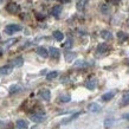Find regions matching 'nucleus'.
Listing matches in <instances>:
<instances>
[{
  "mask_svg": "<svg viewBox=\"0 0 129 129\" xmlns=\"http://www.w3.org/2000/svg\"><path fill=\"white\" fill-rule=\"evenodd\" d=\"M19 31H21V26L17 25V24H11V25H7L5 27V33H7V35H13V33Z\"/></svg>",
  "mask_w": 129,
  "mask_h": 129,
  "instance_id": "obj_1",
  "label": "nucleus"
},
{
  "mask_svg": "<svg viewBox=\"0 0 129 129\" xmlns=\"http://www.w3.org/2000/svg\"><path fill=\"white\" fill-rule=\"evenodd\" d=\"M6 11H7L8 13L14 14V13H18V12L20 11V7H19V5H17L16 3H10V4H7V6H6Z\"/></svg>",
  "mask_w": 129,
  "mask_h": 129,
  "instance_id": "obj_2",
  "label": "nucleus"
},
{
  "mask_svg": "<svg viewBox=\"0 0 129 129\" xmlns=\"http://www.w3.org/2000/svg\"><path fill=\"white\" fill-rule=\"evenodd\" d=\"M31 120L33 122H37V123L44 122L46 120V115L45 114H33V115H31Z\"/></svg>",
  "mask_w": 129,
  "mask_h": 129,
  "instance_id": "obj_3",
  "label": "nucleus"
},
{
  "mask_svg": "<svg viewBox=\"0 0 129 129\" xmlns=\"http://www.w3.org/2000/svg\"><path fill=\"white\" fill-rule=\"evenodd\" d=\"M109 45L107 43H102L100 44L97 46V55H104V53H107L108 51H109Z\"/></svg>",
  "mask_w": 129,
  "mask_h": 129,
  "instance_id": "obj_4",
  "label": "nucleus"
},
{
  "mask_svg": "<svg viewBox=\"0 0 129 129\" xmlns=\"http://www.w3.org/2000/svg\"><path fill=\"white\" fill-rule=\"evenodd\" d=\"M49 55L51 56V58L58 59L59 56H60V52H59V50L57 47H50V49H49Z\"/></svg>",
  "mask_w": 129,
  "mask_h": 129,
  "instance_id": "obj_5",
  "label": "nucleus"
},
{
  "mask_svg": "<svg viewBox=\"0 0 129 129\" xmlns=\"http://www.w3.org/2000/svg\"><path fill=\"white\" fill-rule=\"evenodd\" d=\"M101 106L97 104V103H90L89 106H88V110H89L90 113H100L101 111Z\"/></svg>",
  "mask_w": 129,
  "mask_h": 129,
  "instance_id": "obj_6",
  "label": "nucleus"
},
{
  "mask_svg": "<svg viewBox=\"0 0 129 129\" xmlns=\"http://www.w3.org/2000/svg\"><path fill=\"white\" fill-rule=\"evenodd\" d=\"M39 96L43 98L44 101H50V98H51V92H50V90H47V89L40 90V91H39Z\"/></svg>",
  "mask_w": 129,
  "mask_h": 129,
  "instance_id": "obj_7",
  "label": "nucleus"
},
{
  "mask_svg": "<svg viewBox=\"0 0 129 129\" xmlns=\"http://www.w3.org/2000/svg\"><path fill=\"white\" fill-rule=\"evenodd\" d=\"M12 70H13V67H12V65H5V67H1L0 68V75H3V76H5V75H10L12 72Z\"/></svg>",
  "mask_w": 129,
  "mask_h": 129,
  "instance_id": "obj_8",
  "label": "nucleus"
},
{
  "mask_svg": "<svg viewBox=\"0 0 129 129\" xmlns=\"http://www.w3.org/2000/svg\"><path fill=\"white\" fill-rule=\"evenodd\" d=\"M23 64H24V58L23 57H17V58H14L11 63V65L12 67H14V68H20Z\"/></svg>",
  "mask_w": 129,
  "mask_h": 129,
  "instance_id": "obj_9",
  "label": "nucleus"
},
{
  "mask_svg": "<svg viewBox=\"0 0 129 129\" xmlns=\"http://www.w3.org/2000/svg\"><path fill=\"white\" fill-rule=\"evenodd\" d=\"M37 53L40 56V57H43V58H47V56H49V51L43 46H39L37 49Z\"/></svg>",
  "mask_w": 129,
  "mask_h": 129,
  "instance_id": "obj_10",
  "label": "nucleus"
},
{
  "mask_svg": "<svg viewBox=\"0 0 129 129\" xmlns=\"http://www.w3.org/2000/svg\"><path fill=\"white\" fill-rule=\"evenodd\" d=\"M60 13H62V7H60L59 5L53 6V7H52V10H51V14H52L53 17H56V18H58Z\"/></svg>",
  "mask_w": 129,
  "mask_h": 129,
  "instance_id": "obj_11",
  "label": "nucleus"
},
{
  "mask_svg": "<svg viewBox=\"0 0 129 129\" xmlns=\"http://www.w3.org/2000/svg\"><path fill=\"white\" fill-rule=\"evenodd\" d=\"M96 83H97L96 79H94V78L89 79V81H86V83H85V88L89 90H94L95 88H96Z\"/></svg>",
  "mask_w": 129,
  "mask_h": 129,
  "instance_id": "obj_12",
  "label": "nucleus"
},
{
  "mask_svg": "<svg viewBox=\"0 0 129 129\" xmlns=\"http://www.w3.org/2000/svg\"><path fill=\"white\" fill-rule=\"evenodd\" d=\"M79 115H81V113H75L74 115H71L70 117L65 118V120H63V121H62V124H68V123H70L71 121H74V120H76V118L78 117Z\"/></svg>",
  "mask_w": 129,
  "mask_h": 129,
  "instance_id": "obj_13",
  "label": "nucleus"
},
{
  "mask_svg": "<svg viewBox=\"0 0 129 129\" xmlns=\"http://www.w3.org/2000/svg\"><path fill=\"white\" fill-rule=\"evenodd\" d=\"M115 91H110V92H107V94H104L103 96H102V101L103 102H108L110 101V100H113L114 96H115Z\"/></svg>",
  "mask_w": 129,
  "mask_h": 129,
  "instance_id": "obj_14",
  "label": "nucleus"
},
{
  "mask_svg": "<svg viewBox=\"0 0 129 129\" xmlns=\"http://www.w3.org/2000/svg\"><path fill=\"white\" fill-rule=\"evenodd\" d=\"M101 37L106 40H111L113 39V33L109 31H107V30H103V31L101 32Z\"/></svg>",
  "mask_w": 129,
  "mask_h": 129,
  "instance_id": "obj_15",
  "label": "nucleus"
},
{
  "mask_svg": "<svg viewBox=\"0 0 129 129\" xmlns=\"http://www.w3.org/2000/svg\"><path fill=\"white\" fill-rule=\"evenodd\" d=\"M17 127L19 129H27L28 122L25 121V120H18V121H17Z\"/></svg>",
  "mask_w": 129,
  "mask_h": 129,
  "instance_id": "obj_16",
  "label": "nucleus"
},
{
  "mask_svg": "<svg viewBox=\"0 0 129 129\" xmlns=\"http://www.w3.org/2000/svg\"><path fill=\"white\" fill-rule=\"evenodd\" d=\"M53 38L56 40H58V42H62L64 39V35H63L60 31H55L53 32Z\"/></svg>",
  "mask_w": 129,
  "mask_h": 129,
  "instance_id": "obj_17",
  "label": "nucleus"
},
{
  "mask_svg": "<svg viewBox=\"0 0 129 129\" xmlns=\"http://www.w3.org/2000/svg\"><path fill=\"white\" fill-rule=\"evenodd\" d=\"M76 58V53L75 52H67L65 53V60L67 62H72Z\"/></svg>",
  "mask_w": 129,
  "mask_h": 129,
  "instance_id": "obj_18",
  "label": "nucleus"
},
{
  "mask_svg": "<svg viewBox=\"0 0 129 129\" xmlns=\"http://www.w3.org/2000/svg\"><path fill=\"white\" fill-rule=\"evenodd\" d=\"M57 76H58V72H57V71H51V72H49V74L46 75V79L47 81H52V79H55Z\"/></svg>",
  "mask_w": 129,
  "mask_h": 129,
  "instance_id": "obj_19",
  "label": "nucleus"
},
{
  "mask_svg": "<svg viewBox=\"0 0 129 129\" xmlns=\"http://www.w3.org/2000/svg\"><path fill=\"white\" fill-rule=\"evenodd\" d=\"M121 106H122V107L129 106V94L124 95V96L122 97V100H121Z\"/></svg>",
  "mask_w": 129,
  "mask_h": 129,
  "instance_id": "obj_20",
  "label": "nucleus"
},
{
  "mask_svg": "<svg viewBox=\"0 0 129 129\" xmlns=\"http://www.w3.org/2000/svg\"><path fill=\"white\" fill-rule=\"evenodd\" d=\"M117 38H118V39H121L122 42H123V40L128 39V35H127V33H124V32L120 31V32L117 33Z\"/></svg>",
  "mask_w": 129,
  "mask_h": 129,
  "instance_id": "obj_21",
  "label": "nucleus"
},
{
  "mask_svg": "<svg viewBox=\"0 0 129 129\" xmlns=\"http://www.w3.org/2000/svg\"><path fill=\"white\" fill-rule=\"evenodd\" d=\"M113 123H114V120H113V118H107L106 121H104V128H106V129L110 128V127L113 125Z\"/></svg>",
  "mask_w": 129,
  "mask_h": 129,
  "instance_id": "obj_22",
  "label": "nucleus"
},
{
  "mask_svg": "<svg viewBox=\"0 0 129 129\" xmlns=\"http://www.w3.org/2000/svg\"><path fill=\"white\" fill-rule=\"evenodd\" d=\"M59 101L63 102V103H67V102H70L71 101V97L69 96V95H63V96H60V97H59Z\"/></svg>",
  "mask_w": 129,
  "mask_h": 129,
  "instance_id": "obj_23",
  "label": "nucleus"
},
{
  "mask_svg": "<svg viewBox=\"0 0 129 129\" xmlns=\"http://www.w3.org/2000/svg\"><path fill=\"white\" fill-rule=\"evenodd\" d=\"M20 90V86L19 85H12L10 88V94H14V92H18Z\"/></svg>",
  "mask_w": 129,
  "mask_h": 129,
  "instance_id": "obj_24",
  "label": "nucleus"
},
{
  "mask_svg": "<svg viewBox=\"0 0 129 129\" xmlns=\"http://www.w3.org/2000/svg\"><path fill=\"white\" fill-rule=\"evenodd\" d=\"M88 64H86L85 62H83V60H79V62H77L76 64H75V67H86Z\"/></svg>",
  "mask_w": 129,
  "mask_h": 129,
  "instance_id": "obj_25",
  "label": "nucleus"
},
{
  "mask_svg": "<svg viewBox=\"0 0 129 129\" xmlns=\"http://www.w3.org/2000/svg\"><path fill=\"white\" fill-rule=\"evenodd\" d=\"M71 45H72V40L69 39V40L67 42V43L64 44V47H71Z\"/></svg>",
  "mask_w": 129,
  "mask_h": 129,
  "instance_id": "obj_26",
  "label": "nucleus"
},
{
  "mask_svg": "<svg viewBox=\"0 0 129 129\" xmlns=\"http://www.w3.org/2000/svg\"><path fill=\"white\" fill-rule=\"evenodd\" d=\"M122 117L124 118V120H129V113H128V114H124V115H123Z\"/></svg>",
  "mask_w": 129,
  "mask_h": 129,
  "instance_id": "obj_27",
  "label": "nucleus"
},
{
  "mask_svg": "<svg viewBox=\"0 0 129 129\" xmlns=\"http://www.w3.org/2000/svg\"><path fill=\"white\" fill-rule=\"evenodd\" d=\"M108 1H109V0H108ZM120 1H121V0H113V3H114V4H115V5H116V4H118Z\"/></svg>",
  "mask_w": 129,
  "mask_h": 129,
  "instance_id": "obj_28",
  "label": "nucleus"
},
{
  "mask_svg": "<svg viewBox=\"0 0 129 129\" xmlns=\"http://www.w3.org/2000/svg\"><path fill=\"white\" fill-rule=\"evenodd\" d=\"M1 3H3V0H0V4H1Z\"/></svg>",
  "mask_w": 129,
  "mask_h": 129,
  "instance_id": "obj_29",
  "label": "nucleus"
},
{
  "mask_svg": "<svg viewBox=\"0 0 129 129\" xmlns=\"http://www.w3.org/2000/svg\"><path fill=\"white\" fill-rule=\"evenodd\" d=\"M128 64H129V62H128Z\"/></svg>",
  "mask_w": 129,
  "mask_h": 129,
  "instance_id": "obj_30",
  "label": "nucleus"
},
{
  "mask_svg": "<svg viewBox=\"0 0 129 129\" xmlns=\"http://www.w3.org/2000/svg\"><path fill=\"white\" fill-rule=\"evenodd\" d=\"M128 129H129V127H128Z\"/></svg>",
  "mask_w": 129,
  "mask_h": 129,
  "instance_id": "obj_31",
  "label": "nucleus"
}]
</instances>
